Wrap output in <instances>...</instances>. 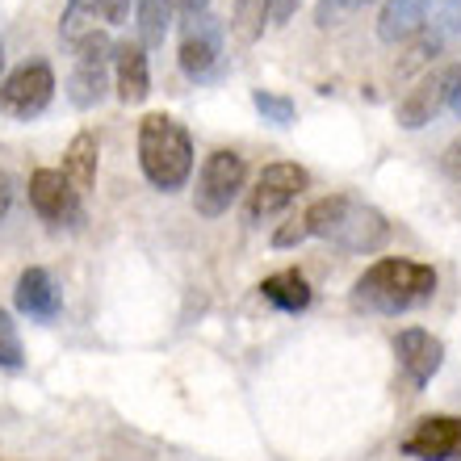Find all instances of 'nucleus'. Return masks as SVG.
Wrapping results in <instances>:
<instances>
[{
	"label": "nucleus",
	"instance_id": "nucleus-19",
	"mask_svg": "<svg viewBox=\"0 0 461 461\" xmlns=\"http://www.w3.org/2000/svg\"><path fill=\"white\" fill-rule=\"evenodd\" d=\"M268 17H273V0H235V9H230V34H235V42H243V47L260 42Z\"/></svg>",
	"mask_w": 461,
	"mask_h": 461
},
{
	"label": "nucleus",
	"instance_id": "nucleus-29",
	"mask_svg": "<svg viewBox=\"0 0 461 461\" xmlns=\"http://www.w3.org/2000/svg\"><path fill=\"white\" fill-rule=\"evenodd\" d=\"M298 5H303V0H273V17H277V25L290 22L294 13H298Z\"/></svg>",
	"mask_w": 461,
	"mask_h": 461
},
{
	"label": "nucleus",
	"instance_id": "nucleus-22",
	"mask_svg": "<svg viewBox=\"0 0 461 461\" xmlns=\"http://www.w3.org/2000/svg\"><path fill=\"white\" fill-rule=\"evenodd\" d=\"M0 365H5V369H22V365H25L22 336H17V323L9 319V311H5V306H0Z\"/></svg>",
	"mask_w": 461,
	"mask_h": 461
},
{
	"label": "nucleus",
	"instance_id": "nucleus-28",
	"mask_svg": "<svg viewBox=\"0 0 461 461\" xmlns=\"http://www.w3.org/2000/svg\"><path fill=\"white\" fill-rule=\"evenodd\" d=\"M445 172H449V176H461V139H453L449 151H445Z\"/></svg>",
	"mask_w": 461,
	"mask_h": 461
},
{
	"label": "nucleus",
	"instance_id": "nucleus-7",
	"mask_svg": "<svg viewBox=\"0 0 461 461\" xmlns=\"http://www.w3.org/2000/svg\"><path fill=\"white\" fill-rule=\"evenodd\" d=\"M457 85H461V68L457 63H449V68H437V72H428L420 85L402 97L399 105V126L402 131H420V126H428V122L437 118L445 105H453V97H457Z\"/></svg>",
	"mask_w": 461,
	"mask_h": 461
},
{
	"label": "nucleus",
	"instance_id": "nucleus-25",
	"mask_svg": "<svg viewBox=\"0 0 461 461\" xmlns=\"http://www.w3.org/2000/svg\"><path fill=\"white\" fill-rule=\"evenodd\" d=\"M461 34V0H449L445 5V17H440V38Z\"/></svg>",
	"mask_w": 461,
	"mask_h": 461
},
{
	"label": "nucleus",
	"instance_id": "nucleus-10",
	"mask_svg": "<svg viewBox=\"0 0 461 461\" xmlns=\"http://www.w3.org/2000/svg\"><path fill=\"white\" fill-rule=\"evenodd\" d=\"M394 357H399V369L407 374V382L415 390H424L445 365V344L424 328H402L394 336Z\"/></svg>",
	"mask_w": 461,
	"mask_h": 461
},
{
	"label": "nucleus",
	"instance_id": "nucleus-30",
	"mask_svg": "<svg viewBox=\"0 0 461 461\" xmlns=\"http://www.w3.org/2000/svg\"><path fill=\"white\" fill-rule=\"evenodd\" d=\"M9 206H13V181H9V172L0 168V219L9 214Z\"/></svg>",
	"mask_w": 461,
	"mask_h": 461
},
{
	"label": "nucleus",
	"instance_id": "nucleus-20",
	"mask_svg": "<svg viewBox=\"0 0 461 461\" xmlns=\"http://www.w3.org/2000/svg\"><path fill=\"white\" fill-rule=\"evenodd\" d=\"M168 22H172L168 0H139V42H143V50L164 47Z\"/></svg>",
	"mask_w": 461,
	"mask_h": 461
},
{
	"label": "nucleus",
	"instance_id": "nucleus-6",
	"mask_svg": "<svg viewBox=\"0 0 461 461\" xmlns=\"http://www.w3.org/2000/svg\"><path fill=\"white\" fill-rule=\"evenodd\" d=\"M306 168L290 164V159H281V164H265L256 185L248 189V219L260 222V219H273L277 210H285L294 197L306 189Z\"/></svg>",
	"mask_w": 461,
	"mask_h": 461
},
{
	"label": "nucleus",
	"instance_id": "nucleus-24",
	"mask_svg": "<svg viewBox=\"0 0 461 461\" xmlns=\"http://www.w3.org/2000/svg\"><path fill=\"white\" fill-rule=\"evenodd\" d=\"M303 240H311V235H306V222H303V219H290L285 227L273 230V248H298Z\"/></svg>",
	"mask_w": 461,
	"mask_h": 461
},
{
	"label": "nucleus",
	"instance_id": "nucleus-13",
	"mask_svg": "<svg viewBox=\"0 0 461 461\" xmlns=\"http://www.w3.org/2000/svg\"><path fill=\"white\" fill-rule=\"evenodd\" d=\"M113 80H118L122 105H143L151 93V68H147L143 42H118L113 47Z\"/></svg>",
	"mask_w": 461,
	"mask_h": 461
},
{
	"label": "nucleus",
	"instance_id": "nucleus-3",
	"mask_svg": "<svg viewBox=\"0 0 461 461\" xmlns=\"http://www.w3.org/2000/svg\"><path fill=\"white\" fill-rule=\"evenodd\" d=\"M243 181H248V164H243L240 151H210L206 164H202V176H197V194H194L197 214L202 219L227 214L230 202L240 197Z\"/></svg>",
	"mask_w": 461,
	"mask_h": 461
},
{
	"label": "nucleus",
	"instance_id": "nucleus-26",
	"mask_svg": "<svg viewBox=\"0 0 461 461\" xmlns=\"http://www.w3.org/2000/svg\"><path fill=\"white\" fill-rule=\"evenodd\" d=\"M168 9L181 17H197V13H206V0H168Z\"/></svg>",
	"mask_w": 461,
	"mask_h": 461
},
{
	"label": "nucleus",
	"instance_id": "nucleus-18",
	"mask_svg": "<svg viewBox=\"0 0 461 461\" xmlns=\"http://www.w3.org/2000/svg\"><path fill=\"white\" fill-rule=\"evenodd\" d=\"M97 17H105V0H68L59 17V38L68 47L85 42L88 34H97Z\"/></svg>",
	"mask_w": 461,
	"mask_h": 461
},
{
	"label": "nucleus",
	"instance_id": "nucleus-12",
	"mask_svg": "<svg viewBox=\"0 0 461 461\" xmlns=\"http://www.w3.org/2000/svg\"><path fill=\"white\" fill-rule=\"evenodd\" d=\"M13 306L22 311L25 319H34V323H50V319H59V290H55V281L42 265H30L22 268V277H17V290H13Z\"/></svg>",
	"mask_w": 461,
	"mask_h": 461
},
{
	"label": "nucleus",
	"instance_id": "nucleus-27",
	"mask_svg": "<svg viewBox=\"0 0 461 461\" xmlns=\"http://www.w3.org/2000/svg\"><path fill=\"white\" fill-rule=\"evenodd\" d=\"M126 13H131V0H105V22L122 25L126 22Z\"/></svg>",
	"mask_w": 461,
	"mask_h": 461
},
{
	"label": "nucleus",
	"instance_id": "nucleus-8",
	"mask_svg": "<svg viewBox=\"0 0 461 461\" xmlns=\"http://www.w3.org/2000/svg\"><path fill=\"white\" fill-rule=\"evenodd\" d=\"M30 206L42 222H55V227H76L80 222V194H76L68 176L59 168H38L30 176Z\"/></svg>",
	"mask_w": 461,
	"mask_h": 461
},
{
	"label": "nucleus",
	"instance_id": "nucleus-1",
	"mask_svg": "<svg viewBox=\"0 0 461 461\" xmlns=\"http://www.w3.org/2000/svg\"><path fill=\"white\" fill-rule=\"evenodd\" d=\"M432 294H437V268L407 260V256H386L357 277L352 303L374 315H402L411 306L432 303Z\"/></svg>",
	"mask_w": 461,
	"mask_h": 461
},
{
	"label": "nucleus",
	"instance_id": "nucleus-14",
	"mask_svg": "<svg viewBox=\"0 0 461 461\" xmlns=\"http://www.w3.org/2000/svg\"><path fill=\"white\" fill-rule=\"evenodd\" d=\"M386 235H390L386 219H382L374 206H365V202L352 197L348 214H344V222H340V230H336L331 243H340L344 252H374V248L386 243Z\"/></svg>",
	"mask_w": 461,
	"mask_h": 461
},
{
	"label": "nucleus",
	"instance_id": "nucleus-31",
	"mask_svg": "<svg viewBox=\"0 0 461 461\" xmlns=\"http://www.w3.org/2000/svg\"><path fill=\"white\" fill-rule=\"evenodd\" d=\"M453 113L461 118V85H457V97H453Z\"/></svg>",
	"mask_w": 461,
	"mask_h": 461
},
{
	"label": "nucleus",
	"instance_id": "nucleus-17",
	"mask_svg": "<svg viewBox=\"0 0 461 461\" xmlns=\"http://www.w3.org/2000/svg\"><path fill=\"white\" fill-rule=\"evenodd\" d=\"M432 5H437V0H386V9L377 17V38H382V42H402V38H411L415 30L424 25Z\"/></svg>",
	"mask_w": 461,
	"mask_h": 461
},
{
	"label": "nucleus",
	"instance_id": "nucleus-23",
	"mask_svg": "<svg viewBox=\"0 0 461 461\" xmlns=\"http://www.w3.org/2000/svg\"><path fill=\"white\" fill-rule=\"evenodd\" d=\"M365 5H374V0H319V9H315V22L323 25V30H331V25H340L348 13L365 9Z\"/></svg>",
	"mask_w": 461,
	"mask_h": 461
},
{
	"label": "nucleus",
	"instance_id": "nucleus-16",
	"mask_svg": "<svg viewBox=\"0 0 461 461\" xmlns=\"http://www.w3.org/2000/svg\"><path fill=\"white\" fill-rule=\"evenodd\" d=\"M260 294H265V303H273L277 311H285V315L306 311V306H311V298H315L311 281H306L298 268H281V273L265 277V281H260Z\"/></svg>",
	"mask_w": 461,
	"mask_h": 461
},
{
	"label": "nucleus",
	"instance_id": "nucleus-5",
	"mask_svg": "<svg viewBox=\"0 0 461 461\" xmlns=\"http://www.w3.org/2000/svg\"><path fill=\"white\" fill-rule=\"evenodd\" d=\"M110 68H113V42L105 34H88L85 42H76V63L72 80H68V97L76 110H93L105 88H110Z\"/></svg>",
	"mask_w": 461,
	"mask_h": 461
},
{
	"label": "nucleus",
	"instance_id": "nucleus-32",
	"mask_svg": "<svg viewBox=\"0 0 461 461\" xmlns=\"http://www.w3.org/2000/svg\"><path fill=\"white\" fill-rule=\"evenodd\" d=\"M0 72H5V55H0Z\"/></svg>",
	"mask_w": 461,
	"mask_h": 461
},
{
	"label": "nucleus",
	"instance_id": "nucleus-9",
	"mask_svg": "<svg viewBox=\"0 0 461 461\" xmlns=\"http://www.w3.org/2000/svg\"><path fill=\"white\" fill-rule=\"evenodd\" d=\"M402 453L415 461H453L461 453V420L457 415H424L402 437Z\"/></svg>",
	"mask_w": 461,
	"mask_h": 461
},
{
	"label": "nucleus",
	"instance_id": "nucleus-4",
	"mask_svg": "<svg viewBox=\"0 0 461 461\" xmlns=\"http://www.w3.org/2000/svg\"><path fill=\"white\" fill-rule=\"evenodd\" d=\"M55 97V72L47 59H25L22 68H13L9 80L0 85V113H9L17 122H30L50 105Z\"/></svg>",
	"mask_w": 461,
	"mask_h": 461
},
{
	"label": "nucleus",
	"instance_id": "nucleus-21",
	"mask_svg": "<svg viewBox=\"0 0 461 461\" xmlns=\"http://www.w3.org/2000/svg\"><path fill=\"white\" fill-rule=\"evenodd\" d=\"M252 105L265 113V122H273V126H290V122L298 118V105H294L285 93H265V88H256Z\"/></svg>",
	"mask_w": 461,
	"mask_h": 461
},
{
	"label": "nucleus",
	"instance_id": "nucleus-11",
	"mask_svg": "<svg viewBox=\"0 0 461 461\" xmlns=\"http://www.w3.org/2000/svg\"><path fill=\"white\" fill-rule=\"evenodd\" d=\"M222 55V30L210 13L185 17V34H181V72L189 80H206L214 72V63Z\"/></svg>",
	"mask_w": 461,
	"mask_h": 461
},
{
	"label": "nucleus",
	"instance_id": "nucleus-15",
	"mask_svg": "<svg viewBox=\"0 0 461 461\" xmlns=\"http://www.w3.org/2000/svg\"><path fill=\"white\" fill-rule=\"evenodd\" d=\"M97 159H101V143L93 131H80L72 143H68V151H63L59 172L68 176V185H72L80 197L93 189V181H97Z\"/></svg>",
	"mask_w": 461,
	"mask_h": 461
},
{
	"label": "nucleus",
	"instance_id": "nucleus-2",
	"mask_svg": "<svg viewBox=\"0 0 461 461\" xmlns=\"http://www.w3.org/2000/svg\"><path fill=\"white\" fill-rule=\"evenodd\" d=\"M139 168L159 194H176L194 172V139L168 113H147L139 122Z\"/></svg>",
	"mask_w": 461,
	"mask_h": 461
}]
</instances>
